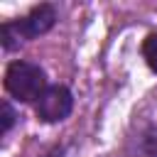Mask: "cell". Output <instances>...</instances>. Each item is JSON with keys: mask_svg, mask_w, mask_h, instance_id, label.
Instances as JSON below:
<instances>
[{"mask_svg": "<svg viewBox=\"0 0 157 157\" xmlns=\"http://www.w3.org/2000/svg\"><path fill=\"white\" fill-rule=\"evenodd\" d=\"M5 88L12 98L22 103H32V101H39L49 86L42 66L32 61H12L5 71Z\"/></svg>", "mask_w": 157, "mask_h": 157, "instance_id": "7a4b0ae2", "label": "cell"}, {"mask_svg": "<svg viewBox=\"0 0 157 157\" xmlns=\"http://www.w3.org/2000/svg\"><path fill=\"white\" fill-rule=\"evenodd\" d=\"M12 125H15V110H12L10 101H2V125H0V132L7 135Z\"/></svg>", "mask_w": 157, "mask_h": 157, "instance_id": "8992f818", "label": "cell"}, {"mask_svg": "<svg viewBox=\"0 0 157 157\" xmlns=\"http://www.w3.org/2000/svg\"><path fill=\"white\" fill-rule=\"evenodd\" d=\"M132 157H157V125H147L130 145Z\"/></svg>", "mask_w": 157, "mask_h": 157, "instance_id": "277c9868", "label": "cell"}, {"mask_svg": "<svg viewBox=\"0 0 157 157\" xmlns=\"http://www.w3.org/2000/svg\"><path fill=\"white\" fill-rule=\"evenodd\" d=\"M142 56H145L147 66L157 74V32L147 34V39L142 42Z\"/></svg>", "mask_w": 157, "mask_h": 157, "instance_id": "5b68a950", "label": "cell"}, {"mask_svg": "<svg viewBox=\"0 0 157 157\" xmlns=\"http://www.w3.org/2000/svg\"><path fill=\"white\" fill-rule=\"evenodd\" d=\"M42 157H64V152L56 147V150H52V152H47V155H42Z\"/></svg>", "mask_w": 157, "mask_h": 157, "instance_id": "52a82bcc", "label": "cell"}, {"mask_svg": "<svg viewBox=\"0 0 157 157\" xmlns=\"http://www.w3.org/2000/svg\"><path fill=\"white\" fill-rule=\"evenodd\" d=\"M71 108H74L71 91L66 86H61V83H54L37 101V118L44 120V123H59V120L69 118Z\"/></svg>", "mask_w": 157, "mask_h": 157, "instance_id": "3957f363", "label": "cell"}, {"mask_svg": "<svg viewBox=\"0 0 157 157\" xmlns=\"http://www.w3.org/2000/svg\"><path fill=\"white\" fill-rule=\"evenodd\" d=\"M54 22H56L54 5H47V2L44 5H37L25 17L12 20V22H2V27H0V42H2V47L7 52H12V49L20 47V42L34 39V37L49 32L54 27Z\"/></svg>", "mask_w": 157, "mask_h": 157, "instance_id": "6da1fadb", "label": "cell"}]
</instances>
